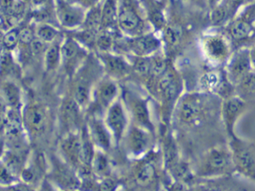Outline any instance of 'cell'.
Here are the masks:
<instances>
[{"instance_id": "1", "label": "cell", "mask_w": 255, "mask_h": 191, "mask_svg": "<svg viewBox=\"0 0 255 191\" xmlns=\"http://www.w3.org/2000/svg\"><path fill=\"white\" fill-rule=\"evenodd\" d=\"M56 13L61 25L67 28L78 26L85 21V14L82 9L61 0H58L57 3Z\"/></svg>"}, {"instance_id": "2", "label": "cell", "mask_w": 255, "mask_h": 191, "mask_svg": "<svg viewBox=\"0 0 255 191\" xmlns=\"http://www.w3.org/2000/svg\"><path fill=\"white\" fill-rule=\"evenodd\" d=\"M118 21L121 28L129 33L136 32L142 25V21L136 10L128 4H124L121 7Z\"/></svg>"}, {"instance_id": "3", "label": "cell", "mask_w": 255, "mask_h": 191, "mask_svg": "<svg viewBox=\"0 0 255 191\" xmlns=\"http://www.w3.org/2000/svg\"><path fill=\"white\" fill-rule=\"evenodd\" d=\"M108 124L114 132L115 138L119 141L127 126V117L121 104H115L111 108L108 116Z\"/></svg>"}, {"instance_id": "4", "label": "cell", "mask_w": 255, "mask_h": 191, "mask_svg": "<svg viewBox=\"0 0 255 191\" xmlns=\"http://www.w3.org/2000/svg\"><path fill=\"white\" fill-rule=\"evenodd\" d=\"M160 45V40L155 36L146 34L134 39L132 42L131 47L133 52L138 55H146L157 50Z\"/></svg>"}, {"instance_id": "5", "label": "cell", "mask_w": 255, "mask_h": 191, "mask_svg": "<svg viewBox=\"0 0 255 191\" xmlns=\"http://www.w3.org/2000/svg\"><path fill=\"white\" fill-rule=\"evenodd\" d=\"M129 146L133 154H142L148 146L147 135L142 131L134 128L129 135Z\"/></svg>"}, {"instance_id": "6", "label": "cell", "mask_w": 255, "mask_h": 191, "mask_svg": "<svg viewBox=\"0 0 255 191\" xmlns=\"http://www.w3.org/2000/svg\"><path fill=\"white\" fill-rule=\"evenodd\" d=\"M91 131L93 139L96 144L101 148L108 150L111 146L110 135L103 123L99 120H94L91 124Z\"/></svg>"}, {"instance_id": "7", "label": "cell", "mask_w": 255, "mask_h": 191, "mask_svg": "<svg viewBox=\"0 0 255 191\" xmlns=\"http://www.w3.org/2000/svg\"><path fill=\"white\" fill-rule=\"evenodd\" d=\"M116 0H106L102 10V26L109 28L117 21Z\"/></svg>"}, {"instance_id": "8", "label": "cell", "mask_w": 255, "mask_h": 191, "mask_svg": "<svg viewBox=\"0 0 255 191\" xmlns=\"http://www.w3.org/2000/svg\"><path fill=\"white\" fill-rule=\"evenodd\" d=\"M26 120L28 124L33 130H42L45 125V114L43 111L37 107L29 108L26 113Z\"/></svg>"}, {"instance_id": "9", "label": "cell", "mask_w": 255, "mask_h": 191, "mask_svg": "<svg viewBox=\"0 0 255 191\" xmlns=\"http://www.w3.org/2000/svg\"><path fill=\"white\" fill-rule=\"evenodd\" d=\"M155 177V168L151 162L144 163L139 168L136 176V181L141 186H148Z\"/></svg>"}, {"instance_id": "10", "label": "cell", "mask_w": 255, "mask_h": 191, "mask_svg": "<svg viewBox=\"0 0 255 191\" xmlns=\"http://www.w3.org/2000/svg\"><path fill=\"white\" fill-rule=\"evenodd\" d=\"M105 64L109 71L115 74H124L128 70V64L120 57L108 55L104 57Z\"/></svg>"}, {"instance_id": "11", "label": "cell", "mask_w": 255, "mask_h": 191, "mask_svg": "<svg viewBox=\"0 0 255 191\" xmlns=\"http://www.w3.org/2000/svg\"><path fill=\"white\" fill-rule=\"evenodd\" d=\"M37 38L46 43H52L58 37V31L49 24H40L35 31Z\"/></svg>"}, {"instance_id": "12", "label": "cell", "mask_w": 255, "mask_h": 191, "mask_svg": "<svg viewBox=\"0 0 255 191\" xmlns=\"http://www.w3.org/2000/svg\"><path fill=\"white\" fill-rule=\"evenodd\" d=\"M118 88L113 83H106L100 88L99 91V99L100 103L104 107L109 106L111 102L116 97Z\"/></svg>"}, {"instance_id": "13", "label": "cell", "mask_w": 255, "mask_h": 191, "mask_svg": "<svg viewBox=\"0 0 255 191\" xmlns=\"http://www.w3.org/2000/svg\"><path fill=\"white\" fill-rule=\"evenodd\" d=\"M94 147L90 140L87 137L81 141L80 152H79V161L84 165L90 166L94 159Z\"/></svg>"}, {"instance_id": "14", "label": "cell", "mask_w": 255, "mask_h": 191, "mask_svg": "<svg viewBox=\"0 0 255 191\" xmlns=\"http://www.w3.org/2000/svg\"><path fill=\"white\" fill-rule=\"evenodd\" d=\"M80 146V140L75 136L70 137L64 143V150L73 162H78L79 160Z\"/></svg>"}, {"instance_id": "15", "label": "cell", "mask_w": 255, "mask_h": 191, "mask_svg": "<svg viewBox=\"0 0 255 191\" xmlns=\"http://www.w3.org/2000/svg\"><path fill=\"white\" fill-rule=\"evenodd\" d=\"M160 88L166 97L171 99L175 97L177 92V84L173 76L168 73L163 74V79L160 83Z\"/></svg>"}, {"instance_id": "16", "label": "cell", "mask_w": 255, "mask_h": 191, "mask_svg": "<svg viewBox=\"0 0 255 191\" xmlns=\"http://www.w3.org/2000/svg\"><path fill=\"white\" fill-rule=\"evenodd\" d=\"M135 118L140 124L143 126L150 127L151 122H150L149 113L147 108L146 104L142 101L136 102L133 108Z\"/></svg>"}, {"instance_id": "17", "label": "cell", "mask_w": 255, "mask_h": 191, "mask_svg": "<svg viewBox=\"0 0 255 191\" xmlns=\"http://www.w3.org/2000/svg\"><path fill=\"white\" fill-rule=\"evenodd\" d=\"M61 52L64 59L69 61L78 56L80 52V47L76 40L73 38H68L64 42L62 47H61Z\"/></svg>"}, {"instance_id": "18", "label": "cell", "mask_w": 255, "mask_h": 191, "mask_svg": "<svg viewBox=\"0 0 255 191\" xmlns=\"http://www.w3.org/2000/svg\"><path fill=\"white\" fill-rule=\"evenodd\" d=\"M84 22L85 29L97 31L99 26L102 24V10L100 7L92 9Z\"/></svg>"}, {"instance_id": "19", "label": "cell", "mask_w": 255, "mask_h": 191, "mask_svg": "<svg viewBox=\"0 0 255 191\" xmlns=\"http://www.w3.org/2000/svg\"><path fill=\"white\" fill-rule=\"evenodd\" d=\"M251 31L252 25L245 20H239L235 22L231 28L232 35L238 40L248 37Z\"/></svg>"}, {"instance_id": "20", "label": "cell", "mask_w": 255, "mask_h": 191, "mask_svg": "<svg viewBox=\"0 0 255 191\" xmlns=\"http://www.w3.org/2000/svg\"><path fill=\"white\" fill-rule=\"evenodd\" d=\"M61 46L57 43L51 45L46 53V63L49 69H53L58 65L61 57Z\"/></svg>"}, {"instance_id": "21", "label": "cell", "mask_w": 255, "mask_h": 191, "mask_svg": "<svg viewBox=\"0 0 255 191\" xmlns=\"http://www.w3.org/2000/svg\"><path fill=\"white\" fill-rule=\"evenodd\" d=\"M90 90L88 84L80 83L76 87L75 91V102L79 106L85 105L89 99Z\"/></svg>"}, {"instance_id": "22", "label": "cell", "mask_w": 255, "mask_h": 191, "mask_svg": "<svg viewBox=\"0 0 255 191\" xmlns=\"http://www.w3.org/2000/svg\"><path fill=\"white\" fill-rule=\"evenodd\" d=\"M165 40L171 46L178 44L181 40V31L180 28L176 26H169L166 28L164 32Z\"/></svg>"}, {"instance_id": "23", "label": "cell", "mask_w": 255, "mask_h": 191, "mask_svg": "<svg viewBox=\"0 0 255 191\" xmlns=\"http://www.w3.org/2000/svg\"><path fill=\"white\" fill-rule=\"evenodd\" d=\"M198 113V108L194 103L190 101L184 102L181 107V117L186 122H190L195 118Z\"/></svg>"}, {"instance_id": "24", "label": "cell", "mask_w": 255, "mask_h": 191, "mask_svg": "<svg viewBox=\"0 0 255 191\" xmlns=\"http://www.w3.org/2000/svg\"><path fill=\"white\" fill-rule=\"evenodd\" d=\"M207 49L211 55L220 56L226 51V46L220 39L213 38L207 43Z\"/></svg>"}, {"instance_id": "25", "label": "cell", "mask_w": 255, "mask_h": 191, "mask_svg": "<svg viewBox=\"0 0 255 191\" xmlns=\"http://www.w3.org/2000/svg\"><path fill=\"white\" fill-rule=\"evenodd\" d=\"M19 41V31L12 29L7 31L3 37V44L8 49H13Z\"/></svg>"}, {"instance_id": "26", "label": "cell", "mask_w": 255, "mask_h": 191, "mask_svg": "<svg viewBox=\"0 0 255 191\" xmlns=\"http://www.w3.org/2000/svg\"><path fill=\"white\" fill-rule=\"evenodd\" d=\"M167 64L163 58L157 57L151 60V72L155 76H161L166 72Z\"/></svg>"}, {"instance_id": "27", "label": "cell", "mask_w": 255, "mask_h": 191, "mask_svg": "<svg viewBox=\"0 0 255 191\" xmlns=\"http://www.w3.org/2000/svg\"><path fill=\"white\" fill-rule=\"evenodd\" d=\"M94 160H95L94 166H95L96 171L100 175L104 176L105 174H107L109 170L107 159L103 155L100 154L94 159Z\"/></svg>"}, {"instance_id": "28", "label": "cell", "mask_w": 255, "mask_h": 191, "mask_svg": "<svg viewBox=\"0 0 255 191\" xmlns=\"http://www.w3.org/2000/svg\"><path fill=\"white\" fill-rule=\"evenodd\" d=\"M151 60L146 58H140L136 60L134 69L140 74H146L151 72Z\"/></svg>"}, {"instance_id": "29", "label": "cell", "mask_w": 255, "mask_h": 191, "mask_svg": "<svg viewBox=\"0 0 255 191\" xmlns=\"http://www.w3.org/2000/svg\"><path fill=\"white\" fill-rule=\"evenodd\" d=\"M228 14V10L226 7L223 5L218 6L214 9L211 15V19L213 22L215 24H220L226 19Z\"/></svg>"}, {"instance_id": "30", "label": "cell", "mask_w": 255, "mask_h": 191, "mask_svg": "<svg viewBox=\"0 0 255 191\" xmlns=\"http://www.w3.org/2000/svg\"><path fill=\"white\" fill-rule=\"evenodd\" d=\"M173 174L177 180H184L188 178L189 170L185 164H175L173 168Z\"/></svg>"}, {"instance_id": "31", "label": "cell", "mask_w": 255, "mask_h": 191, "mask_svg": "<svg viewBox=\"0 0 255 191\" xmlns=\"http://www.w3.org/2000/svg\"><path fill=\"white\" fill-rule=\"evenodd\" d=\"M166 164L169 166H174L176 164L177 150L175 146L173 144H170L168 146L165 153Z\"/></svg>"}, {"instance_id": "32", "label": "cell", "mask_w": 255, "mask_h": 191, "mask_svg": "<svg viewBox=\"0 0 255 191\" xmlns=\"http://www.w3.org/2000/svg\"><path fill=\"white\" fill-rule=\"evenodd\" d=\"M97 43L100 49H103V50H108L112 46V37L108 33H105V34H101L97 37Z\"/></svg>"}, {"instance_id": "33", "label": "cell", "mask_w": 255, "mask_h": 191, "mask_svg": "<svg viewBox=\"0 0 255 191\" xmlns=\"http://www.w3.org/2000/svg\"><path fill=\"white\" fill-rule=\"evenodd\" d=\"M4 94H5L6 99L7 102L11 105H15L18 101V91L17 89L13 85H9L6 87L4 90Z\"/></svg>"}, {"instance_id": "34", "label": "cell", "mask_w": 255, "mask_h": 191, "mask_svg": "<svg viewBox=\"0 0 255 191\" xmlns=\"http://www.w3.org/2000/svg\"><path fill=\"white\" fill-rule=\"evenodd\" d=\"M151 21L156 28H163L165 24L164 16L161 12L156 10L151 13Z\"/></svg>"}, {"instance_id": "35", "label": "cell", "mask_w": 255, "mask_h": 191, "mask_svg": "<svg viewBox=\"0 0 255 191\" xmlns=\"http://www.w3.org/2000/svg\"><path fill=\"white\" fill-rule=\"evenodd\" d=\"M250 0H228L226 4V8H227L228 13L232 11H237L238 8L241 6L245 5L248 3Z\"/></svg>"}, {"instance_id": "36", "label": "cell", "mask_w": 255, "mask_h": 191, "mask_svg": "<svg viewBox=\"0 0 255 191\" xmlns=\"http://www.w3.org/2000/svg\"><path fill=\"white\" fill-rule=\"evenodd\" d=\"M117 183L112 179H106L100 185V189L101 191H114L116 189Z\"/></svg>"}, {"instance_id": "37", "label": "cell", "mask_w": 255, "mask_h": 191, "mask_svg": "<svg viewBox=\"0 0 255 191\" xmlns=\"http://www.w3.org/2000/svg\"><path fill=\"white\" fill-rule=\"evenodd\" d=\"M223 164H224V159H223V156H220V155L214 156L211 159V165L214 168H220V167L223 166Z\"/></svg>"}, {"instance_id": "38", "label": "cell", "mask_w": 255, "mask_h": 191, "mask_svg": "<svg viewBox=\"0 0 255 191\" xmlns=\"http://www.w3.org/2000/svg\"><path fill=\"white\" fill-rule=\"evenodd\" d=\"M241 162H242L243 165H244V166H251L252 159L251 157H250L249 155L245 154V153L243 154L242 156H241Z\"/></svg>"}, {"instance_id": "39", "label": "cell", "mask_w": 255, "mask_h": 191, "mask_svg": "<svg viewBox=\"0 0 255 191\" xmlns=\"http://www.w3.org/2000/svg\"><path fill=\"white\" fill-rule=\"evenodd\" d=\"M9 176L8 174L6 173L5 170L4 168H0V180H8Z\"/></svg>"}, {"instance_id": "40", "label": "cell", "mask_w": 255, "mask_h": 191, "mask_svg": "<svg viewBox=\"0 0 255 191\" xmlns=\"http://www.w3.org/2000/svg\"><path fill=\"white\" fill-rule=\"evenodd\" d=\"M78 1L82 3V4H86V5H94L98 0H78Z\"/></svg>"}, {"instance_id": "41", "label": "cell", "mask_w": 255, "mask_h": 191, "mask_svg": "<svg viewBox=\"0 0 255 191\" xmlns=\"http://www.w3.org/2000/svg\"><path fill=\"white\" fill-rule=\"evenodd\" d=\"M20 1H22V2L25 3L27 5L29 6L32 0H20Z\"/></svg>"}, {"instance_id": "42", "label": "cell", "mask_w": 255, "mask_h": 191, "mask_svg": "<svg viewBox=\"0 0 255 191\" xmlns=\"http://www.w3.org/2000/svg\"><path fill=\"white\" fill-rule=\"evenodd\" d=\"M210 4H211V5H216L217 4V3L218 2L219 0H209Z\"/></svg>"}, {"instance_id": "43", "label": "cell", "mask_w": 255, "mask_h": 191, "mask_svg": "<svg viewBox=\"0 0 255 191\" xmlns=\"http://www.w3.org/2000/svg\"><path fill=\"white\" fill-rule=\"evenodd\" d=\"M0 150H1V147H0Z\"/></svg>"}]
</instances>
